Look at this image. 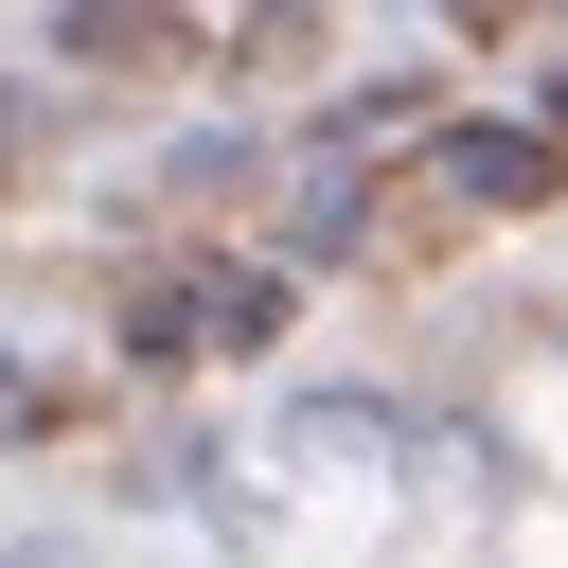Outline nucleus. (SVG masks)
<instances>
[{"mask_svg": "<svg viewBox=\"0 0 568 568\" xmlns=\"http://www.w3.org/2000/svg\"><path fill=\"white\" fill-rule=\"evenodd\" d=\"M444 195L462 213H550L568 195V142L550 124H444Z\"/></svg>", "mask_w": 568, "mask_h": 568, "instance_id": "obj_2", "label": "nucleus"}, {"mask_svg": "<svg viewBox=\"0 0 568 568\" xmlns=\"http://www.w3.org/2000/svg\"><path fill=\"white\" fill-rule=\"evenodd\" d=\"M284 337V284L266 266H160L142 302H124V355L142 373H195V355H266Z\"/></svg>", "mask_w": 568, "mask_h": 568, "instance_id": "obj_1", "label": "nucleus"}, {"mask_svg": "<svg viewBox=\"0 0 568 568\" xmlns=\"http://www.w3.org/2000/svg\"><path fill=\"white\" fill-rule=\"evenodd\" d=\"M195 18H213V0H71V53H89V71H178Z\"/></svg>", "mask_w": 568, "mask_h": 568, "instance_id": "obj_3", "label": "nucleus"}]
</instances>
